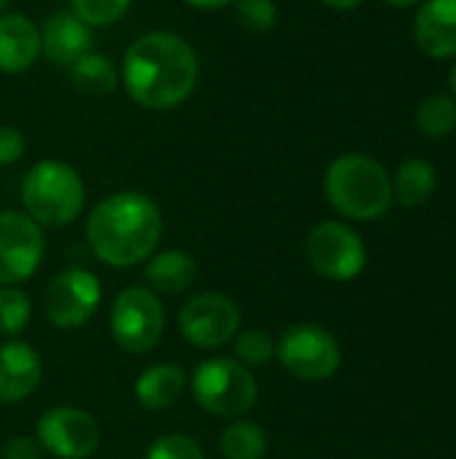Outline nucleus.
I'll list each match as a JSON object with an SVG mask.
<instances>
[{
  "label": "nucleus",
  "instance_id": "1",
  "mask_svg": "<svg viewBox=\"0 0 456 459\" xmlns=\"http://www.w3.org/2000/svg\"><path fill=\"white\" fill-rule=\"evenodd\" d=\"M196 81V51L175 32H145L124 54L121 83L145 110H172L183 105L194 94Z\"/></svg>",
  "mask_w": 456,
  "mask_h": 459
},
{
  "label": "nucleus",
  "instance_id": "2",
  "mask_svg": "<svg viewBox=\"0 0 456 459\" xmlns=\"http://www.w3.org/2000/svg\"><path fill=\"white\" fill-rule=\"evenodd\" d=\"M164 218L159 204L142 191H118L97 202L86 221L91 253L116 269L145 264L159 247Z\"/></svg>",
  "mask_w": 456,
  "mask_h": 459
},
{
  "label": "nucleus",
  "instance_id": "3",
  "mask_svg": "<svg viewBox=\"0 0 456 459\" xmlns=\"http://www.w3.org/2000/svg\"><path fill=\"white\" fill-rule=\"evenodd\" d=\"M331 207L347 221H376L392 207V178L374 156L344 153L331 161L323 180Z\"/></svg>",
  "mask_w": 456,
  "mask_h": 459
},
{
  "label": "nucleus",
  "instance_id": "4",
  "mask_svg": "<svg viewBox=\"0 0 456 459\" xmlns=\"http://www.w3.org/2000/svg\"><path fill=\"white\" fill-rule=\"evenodd\" d=\"M24 212L43 229L73 223L86 204V188L75 167L59 159L38 161L22 183Z\"/></svg>",
  "mask_w": 456,
  "mask_h": 459
},
{
  "label": "nucleus",
  "instance_id": "5",
  "mask_svg": "<svg viewBox=\"0 0 456 459\" xmlns=\"http://www.w3.org/2000/svg\"><path fill=\"white\" fill-rule=\"evenodd\" d=\"M191 395L207 414L239 420L258 401V379L234 358H210L191 371Z\"/></svg>",
  "mask_w": 456,
  "mask_h": 459
},
{
  "label": "nucleus",
  "instance_id": "6",
  "mask_svg": "<svg viewBox=\"0 0 456 459\" xmlns=\"http://www.w3.org/2000/svg\"><path fill=\"white\" fill-rule=\"evenodd\" d=\"M164 307L159 296L145 285L124 288L110 307L113 342L132 355L151 352L164 333Z\"/></svg>",
  "mask_w": 456,
  "mask_h": 459
},
{
  "label": "nucleus",
  "instance_id": "7",
  "mask_svg": "<svg viewBox=\"0 0 456 459\" xmlns=\"http://www.w3.org/2000/svg\"><path fill=\"white\" fill-rule=\"evenodd\" d=\"M277 358L290 377L304 382H325L341 368V347L336 336L314 323L290 325L277 342Z\"/></svg>",
  "mask_w": 456,
  "mask_h": 459
},
{
  "label": "nucleus",
  "instance_id": "8",
  "mask_svg": "<svg viewBox=\"0 0 456 459\" xmlns=\"http://www.w3.org/2000/svg\"><path fill=\"white\" fill-rule=\"evenodd\" d=\"M309 266L333 282H349L363 274L368 253L363 237L341 221H320L306 237Z\"/></svg>",
  "mask_w": 456,
  "mask_h": 459
},
{
  "label": "nucleus",
  "instance_id": "9",
  "mask_svg": "<svg viewBox=\"0 0 456 459\" xmlns=\"http://www.w3.org/2000/svg\"><path fill=\"white\" fill-rule=\"evenodd\" d=\"M177 325L188 344L199 350H218L234 342V336L239 333L242 312L234 304V299H228L226 293L204 290L196 293L191 301H185Z\"/></svg>",
  "mask_w": 456,
  "mask_h": 459
},
{
  "label": "nucleus",
  "instance_id": "10",
  "mask_svg": "<svg viewBox=\"0 0 456 459\" xmlns=\"http://www.w3.org/2000/svg\"><path fill=\"white\" fill-rule=\"evenodd\" d=\"M102 304V285L86 269H65L59 272L43 296L46 317L54 328L75 331L83 328Z\"/></svg>",
  "mask_w": 456,
  "mask_h": 459
},
{
  "label": "nucleus",
  "instance_id": "11",
  "mask_svg": "<svg viewBox=\"0 0 456 459\" xmlns=\"http://www.w3.org/2000/svg\"><path fill=\"white\" fill-rule=\"evenodd\" d=\"M43 229L16 210H0V285L30 280L43 264Z\"/></svg>",
  "mask_w": 456,
  "mask_h": 459
},
{
  "label": "nucleus",
  "instance_id": "12",
  "mask_svg": "<svg viewBox=\"0 0 456 459\" xmlns=\"http://www.w3.org/2000/svg\"><path fill=\"white\" fill-rule=\"evenodd\" d=\"M35 438L40 449L48 452L51 457L86 459L99 446V425L83 409L54 406L38 420Z\"/></svg>",
  "mask_w": 456,
  "mask_h": 459
},
{
  "label": "nucleus",
  "instance_id": "13",
  "mask_svg": "<svg viewBox=\"0 0 456 459\" xmlns=\"http://www.w3.org/2000/svg\"><path fill=\"white\" fill-rule=\"evenodd\" d=\"M411 32L425 56L456 59V0H422Z\"/></svg>",
  "mask_w": 456,
  "mask_h": 459
},
{
  "label": "nucleus",
  "instance_id": "14",
  "mask_svg": "<svg viewBox=\"0 0 456 459\" xmlns=\"http://www.w3.org/2000/svg\"><path fill=\"white\" fill-rule=\"evenodd\" d=\"M43 379V360L27 342L0 344V403L27 401Z\"/></svg>",
  "mask_w": 456,
  "mask_h": 459
},
{
  "label": "nucleus",
  "instance_id": "15",
  "mask_svg": "<svg viewBox=\"0 0 456 459\" xmlns=\"http://www.w3.org/2000/svg\"><path fill=\"white\" fill-rule=\"evenodd\" d=\"M91 46V27H86L73 11L51 13L40 30V54H46L56 67H70L83 54L94 51Z\"/></svg>",
  "mask_w": 456,
  "mask_h": 459
},
{
  "label": "nucleus",
  "instance_id": "16",
  "mask_svg": "<svg viewBox=\"0 0 456 459\" xmlns=\"http://www.w3.org/2000/svg\"><path fill=\"white\" fill-rule=\"evenodd\" d=\"M40 56V30L24 13H0V73L30 70Z\"/></svg>",
  "mask_w": 456,
  "mask_h": 459
},
{
  "label": "nucleus",
  "instance_id": "17",
  "mask_svg": "<svg viewBox=\"0 0 456 459\" xmlns=\"http://www.w3.org/2000/svg\"><path fill=\"white\" fill-rule=\"evenodd\" d=\"M188 385V374L177 363L148 366L134 382V398L148 411H164L175 406Z\"/></svg>",
  "mask_w": 456,
  "mask_h": 459
},
{
  "label": "nucleus",
  "instance_id": "18",
  "mask_svg": "<svg viewBox=\"0 0 456 459\" xmlns=\"http://www.w3.org/2000/svg\"><path fill=\"white\" fill-rule=\"evenodd\" d=\"M196 261L183 250H164L145 261V288L153 293H183L196 280Z\"/></svg>",
  "mask_w": 456,
  "mask_h": 459
},
{
  "label": "nucleus",
  "instance_id": "19",
  "mask_svg": "<svg viewBox=\"0 0 456 459\" xmlns=\"http://www.w3.org/2000/svg\"><path fill=\"white\" fill-rule=\"evenodd\" d=\"M435 186H438L435 164L422 156H411L392 175V202L409 210L419 207L433 196Z\"/></svg>",
  "mask_w": 456,
  "mask_h": 459
},
{
  "label": "nucleus",
  "instance_id": "20",
  "mask_svg": "<svg viewBox=\"0 0 456 459\" xmlns=\"http://www.w3.org/2000/svg\"><path fill=\"white\" fill-rule=\"evenodd\" d=\"M70 81L78 91L89 94V97H105L113 94L118 86V73L110 65V59L99 51H89L83 54L78 62H73L67 67Z\"/></svg>",
  "mask_w": 456,
  "mask_h": 459
},
{
  "label": "nucleus",
  "instance_id": "21",
  "mask_svg": "<svg viewBox=\"0 0 456 459\" xmlns=\"http://www.w3.org/2000/svg\"><path fill=\"white\" fill-rule=\"evenodd\" d=\"M414 126L430 137L441 140L449 137L456 129V100L452 94H430L417 105L414 113Z\"/></svg>",
  "mask_w": 456,
  "mask_h": 459
},
{
  "label": "nucleus",
  "instance_id": "22",
  "mask_svg": "<svg viewBox=\"0 0 456 459\" xmlns=\"http://www.w3.org/2000/svg\"><path fill=\"white\" fill-rule=\"evenodd\" d=\"M220 452L226 459H263L269 452V438L261 425L234 420L220 436Z\"/></svg>",
  "mask_w": 456,
  "mask_h": 459
},
{
  "label": "nucleus",
  "instance_id": "23",
  "mask_svg": "<svg viewBox=\"0 0 456 459\" xmlns=\"http://www.w3.org/2000/svg\"><path fill=\"white\" fill-rule=\"evenodd\" d=\"M32 317L27 293L16 285H0V336L16 339Z\"/></svg>",
  "mask_w": 456,
  "mask_h": 459
},
{
  "label": "nucleus",
  "instance_id": "24",
  "mask_svg": "<svg viewBox=\"0 0 456 459\" xmlns=\"http://www.w3.org/2000/svg\"><path fill=\"white\" fill-rule=\"evenodd\" d=\"M271 358H277V342L263 328H250L234 336V360L242 366H266Z\"/></svg>",
  "mask_w": 456,
  "mask_h": 459
},
{
  "label": "nucleus",
  "instance_id": "25",
  "mask_svg": "<svg viewBox=\"0 0 456 459\" xmlns=\"http://www.w3.org/2000/svg\"><path fill=\"white\" fill-rule=\"evenodd\" d=\"M73 5V13L86 24V27H105V24H113L118 22L132 0H70Z\"/></svg>",
  "mask_w": 456,
  "mask_h": 459
},
{
  "label": "nucleus",
  "instance_id": "26",
  "mask_svg": "<svg viewBox=\"0 0 456 459\" xmlns=\"http://www.w3.org/2000/svg\"><path fill=\"white\" fill-rule=\"evenodd\" d=\"M237 22L253 32H269L277 27L280 11L274 0H234Z\"/></svg>",
  "mask_w": 456,
  "mask_h": 459
},
{
  "label": "nucleus",
  "instance_id": "27",
  "mask_svg": "<svg viewBox=\"0 0 456 459\" xmlns=\"http://www.w3.org/2000/svg\"><path fill=\"white\" fill-rule=\"evenodd\" d=\"M145 459H204V452L191 436L167 433L148 446Z\"/></svg>",
  "mask_w": 456,
  "mask_h": 459
},
{
  "label": "nucleus",
  "instance_id": "28",
  "mask_svg": "<svg viewBox=\"0 0 456 459\" xmlns=\"http://www.w3.org/2000/svg\"><path fill=\"white\" fill-rule=\"evenodd\" d=\"M27 140L16 126H0V167H11L24 156Z\"/></svg>",
  "mask_w": 456,
  "mask_h": 459
},
{
  "label": "nucleus",
  "instance_id": "29",
  "mask_svg": "<svg viewBox=\"0 0 456 459\" xmlns=\"http://www.w3.org/2000/svg\"><path fill=\"white\" fill-rule=\"evenodd\" d=\"M40 444L38 438H27V436H13L11 441H5V446L0 449V459H40Z\"/></svg>",
  "mask_w": 456,
  "mask_h": 459
},
{
  "label": "nucleus",
  "instance_id": "30",
  "mask_svg": "<svg viewBox=\"0 0 456 459\" xmlns=\"http://www.w3.org/2000/svg\"><path fill=\"white\" fill-rule=\"evenodd\" d=\"M185 3L194 5V8H202V11H215V8L234 5V0H185Z\"/></svg>",
  "mask_w": 456,
  "mask_h": 459
},
{
  "label": "nucleus",
  "instance_id": "31",
  "mask_svg": "<svg viewBox=\"0 0 456 459\" xmlns=\"http://www.w3.org/2000/svg\"><path fill=\"white\" fill-rule=\"evenodd\" d=\"M328 8H333V11H352V8H357V5H363L366 0H323Z\"/></svg>",
  "mask_w": 456,
  "mask_h": 459
},
{
  "label": "nucleus",
  "instance_id": "32",
  "mask_svg": "<svg viewBox=\"0 0 456 459\" xmlns=\"http://www.w3.org/2000/svg\"><path fill=\"white\" fill-rule=\"evenodd\" d=\"M384 3L392 8H411V5H419L422 0H384Z\"/></svg>",
  "mask_w": 456,
  "mask_h": 459
},
{
  "label": "nucleus",
  "instance_id": "33",
  "mask_svg": "<svg viewBox=\"0 0 456 459\" xmlns=\"http://www.w3.org/2000/svg\"><path fill=\"white\" fill-rule=\"evenodd\" d=\"M449 89H452V97L456 100V62L452 65V73H449Z\"/></svg>",
  "mask_w": 456,
  "mask_h": 459
},
{
  "label": "nucleus",
  "instance_id": "34",
  "mask_svg": "<svg viewBox=\"0 0 456 459\" xmlns=\"http://www.w3.org/2000/svg\"><path fill=\"white\" fill-rule=\"evenodd\" d=\"M5 5H8V0H0V13L5 11Z\"/></svg>",
  "mask_w": 456,
  "mask_h": 459
}]
</instances>
